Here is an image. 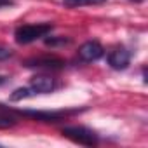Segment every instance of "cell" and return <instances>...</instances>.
<instances>
[{"mask_svg": "<svg viewBox=\"0 0 148 148\" xmlns=\"http://www.w3.org/2000/svg\"><path fill=\"white\" fill-rule=\"evenodd\" d=\"M7 80H9L7 77H4V75H0V86H4V84H5Z\"/></svg>", "mask_w": 148, "mask_h": 148, "instance_id": "cell-13", "label": "cell"}, {"mask_svg": "<svg viewBox=\"0 0 148 148\" xmlns=\"http://www.w3.org/2000/svg\"><path fill=\"white\" fill-rule=\"evenodd\" d=\"M52 25L51 23H37V25H23L16 30L14 37L18 44H32L42 37H47L52 32Z\"/></svg>", "mask_w": 148, "mask_h": 148, "instance_id": "cell-1", "label": "cell"}, {"mask_svg": "<svg viewBox=\"0 0 148 148\" xmlns=\"http://www.w3.org/2000/svg\"><path fill=\"white\" fill-rule=\"evenodd\" d=\"M30 87L33 89L35 94H49L58 89V82H56V79H52L49 75H37L32 79Z\"/></svg>", "mask_w": 148, "mask_h": 148, "instance_id": "cell-4", "label": "cell"}, {"mask_svg": "<svg viewBox=\"0 0 148 148\" xmlns=\"http://www.w3.org/2000/svg\"><path fill=\"white\" fill-rule=\"evenodd\" d=\"M12 4V0H0V7H7Z\"/></svg>", "mask_w": 148, "mask_h": 148, "instance_id": "cell-12", "label": "cell"}, {"mask_svg": "<svg viewBox=\"0 0 148 148\" xmlns=\"http://www.w3.org/2000/svg\"><path fill=\"white\" fill-rule=\"evenodd\" d=\"M11 56H12V51H11V49L0 47V61H4V59H7V58H11Z\"/></svg>", "mask_w": 148, "mask_h": 148, "instance_id": "cell-11", "label": "cell"}, {"mask_svg": "<svg viewBox=\"0 0 148 148\" xmlns=\"http://www.w3.org/2000/svg\"><path fill=\"white\" fill-rule=\"evenodd\" d=\"M131 63V54L124 47H117L108 54V64L113 70H125Z\"/></svg>", "mask_w": 148, "mask_h": 148, "instance_id": "cell-6", "label": "cell"}, {"mask_svg": "<svg viewBox=\"0 0 148 148\" xmlns=\"http://www.w3.org/2000/svg\"><path fill=\"white\" fill-rule=\"evenodd\" d=\"M32 96H35V92H33L32 87H21V89H16L11 94V101H21V99L32 98Z\"/></svg>", "mask_w": 148, "mask_h": 148, "instance_id": "cell-9", "label": "cell"}, {"mask_svg": "<svg viewBox=\"0 0 148 148\" xmlns=\"http://www.w3.org/2000/svg\"><path fill=\"white\" fill-rule=\"evenodd\" d=\"M63 136L71 139L73 143H79V145H86V146H92L98 143V134L92 132L91 129L84 127V125H68L63 127Z\"/></svg>", "mask_w": 148, "mask_h": 148, "instance_id": "cell-2", "label": "cell"}, {"mask_svg": "<svg viewBox=\"0 0 148 148\" xmlns=\"http://www.w3.org/2000/svg\"><path fill=\"white\" fill-rule=\"evenodd\" d=\"M26 68H44V70H61L64 66V61L54 56H45V58H33L25 61Z\"/></svg>", "mask_w": 148, "mask_h": 148, "instance_id": "cell-5", "label": "cell"}, {"mask_svg": "<svg viewBox=\"0 0 148 148\" xmlns=\"http://www.w3.org/2000/svg\"><path fill=\"white\" fill-rule=\"evenodd\" d=\"M16 125V119L5 115V113H0V129H9Z\"/></svg>", "mask_w": 148, "mask_h": 148, "instance_id": "cell-10", "label": "cell"}, {"mask_svg": "<svg viewBox=\"0 0 148 148\" xmlns=\"http://www.w3.org/2000/svg\"><path fill=\"white\" fill-rule=\"evenodd\" d=\"M19 113L37 119L40 122H58V120H61V117L66 115V112H37V110H23Z\"/></svg>", "mask_w": 148, "mask_h": 148, "instance_id": "cell-7", "label": "cell"}, {"mask_svg": "<svg viewBox=\"0 0 148 148\" xmlns=\"http://www.w3.org/2000/svg\"><path fill=\"white\" fill-rule=\"evenodd\" d=\"M105 54V49L99 42L96 40H91V42H86L79 47V58L80 61H86V63H91V61H98L101 56Z\"/></svg>", "mask_w": 148, "mask_h": 148, "instance_id": "cell-3", "label": "cell"}, {"mask_svg": "<svg viewBox=\"0 0 148 148\" xmlns=\"http://www.w3.org/2000/svg\"><path fill=\"white\" fill-rule=\"evenodd\" d=\"M106 0H63V4L66 7H82V5H99L105 4Z\"/></svg>", "mask_w": 148, "mask_h": 148, "instance_id": "cell-8", "label": "cell"}]
</instances>
